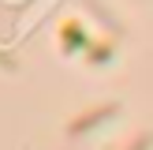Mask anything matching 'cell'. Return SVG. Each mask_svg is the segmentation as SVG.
Instances as JSON below:
<instances>
[{
    "label": "cell",
    "instance_id": "6da1fadb",
    "mask_svg": "<svg viewBox=\"0 0 153 150\" xmlns=\"http://www.w3.org/2000/svg\"><path fill=\"white\" fill-rule=\"evenodd\" d=\"M112 116H120V101H105V105H97V109H90V112H82V116H75L71 124H67V135H71V139H79V135L94 131L97 124H105V120H112Z\"/></svg>",
    "mask_w": 153,
    "mask_h": 150
},
{
    "label": "cell",
    "instance_id": "3957f363",
    "mask_svg": "<svg viewBox=\"0 0 153 150\" xmlns=\"http://www.w3.org/2000/svg\"><path fill=\"white\" fill-rule=\"evenodd\" d=\"M116 56V41H97V45H90L86 49V64H108V60Z\"/></svg>",
    "mask_w": 153,
    "mask_h": 150
},
{
    "label": "cell",
    "instance_id": "277c9868",
    "mask_svg": "<svg viewBox=\"0 0 153 150\" xmlns=\"http://www.w3.org/2000/svg\"><path fill=\"white\" fill-rule=\"evenodd\" d=\"M127 150H153V135H149V131H146V135H138V139H134Z\"/></svg>",
    "mask_w": 153,
    "mask_h": 150
},
{
    "label": "cell",
    "instance_id": "7a4b0ae2",
    "mask_svg": "<svg viewBox=\"0 0 153 150\" xmlns=\"http://www.w3.org/2000/svg\"><path fill=\"white\" fill-rule=\"evenodd\" d=\"M60 45H64L67 52H79V49H90V34L82 22H64V30H60Z\"/></svg>",
    "mask_w": 153,
    "mask_h": 150
},
{
    "label": "cell",
    "instance_id": "5b68a950",
    "mask_svg": "<svg viewBox=\"0 0 153 150\" xmlns=\"http://www.w3.org/2000/svg\"><path fill=\"white\" fill-rule=\"evenodd\" d=\"M0 68H4V71H19V60H15L11 52H4V49H0Z\"/></svg>",
    "mask_w": 153,
    "mask_h": 150
}]
</instances>
